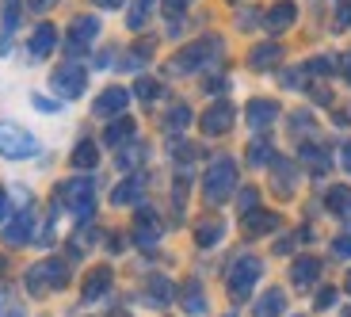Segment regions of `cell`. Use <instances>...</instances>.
I'll return each mask as SVG.
<instances>
[{"mask_svg": "<svg viewBox=\"0 0 351 317\" xmlns=\"http://www.w3.org/2000/svg\"><path fill=\"white\" fill-rule=\"evenodd\" d=\"M233 187H237V165L229 157L214 161L210 172H206V199H210V203H221V199H229Z\"/></svg>", "mask_w": 351, "mask_h": 317, "instance_id": "1", "label": "cell"}, {"mask_svg": "<svg viewBox=\"0 0 351 317\" xmlns=\"http://www.w3.org/2000/svg\"><path fill=\"white\" fill-rule=\"evenodd\" d=\"M35 150H38V141L31 138L27 130H19V126H12V123H0V153H4V157L23 161V157H31Z\"/></svg>", "mask_w": 351, "mask_h": 317, "instance_id": "2", "label": "cell"}, {"mask_svg": "<svg viewBox=\"0 0 351 317\" xmlns=\"http://www.w3.org/2000/svg\"><path fill=\"white\" fill-rule=\"evenodd\" d=\"M256 275H260V260L256 256H241L237 264H233V272H229V291L237 294V298H245L256 287Z\"/></svg>", "mask_w": 351, "mask_h": 317, "instance_id": "3", "label": "cell"}, {"mask_svg": "<svg viewBox=\"0 0 351 317\" xmlns=\"http://www.w3.org/2000/svg\"><path fill=\"white\" fill-rule=\"evenodd\" d=\"M62 199L69 203V211L77 214L80 222L92 214V203H96V191H92V184H84V180H73V184L62 187Z\"/></svg>", "mask_w": 351, "mask_h": 317, "instance_id": "4", "label": "cell"}, {"mask_svg": "<svg viewBox=\"0 0 351 317\" xmlns=\"http://www.w3.org/2000/svg\"><path fill=\"white\" fill-rule=\"evenodd\" d=\"M27 283H31V291H46V287H62L65 283V264L62 260H46V264H38L35 272L27 275Z\"/></svg>", "mask_w": 351, "mask_h": 317, "instance_id": "5", "label": "cell"}, {"mask_svg": "<svg viewBox=\"0 0 351 317\" xmlns=\"http://www.w3.org/2000/svg\"><path fill=\"white\" fill-rule=\"evenodd\" d=\"M84 80H88V73L80 65H62V69L53 73V89L62 92L65 99H77L84 92Z\"/></svg>", "mask_w": 351, "mask_h": 317, "instance_id": "6", "label": "cell"}, {"mask_svg": "<svg viewBox=\"0 0 351 317\" xmlns=\"http://www.w3.org/2000/svg\"><path fill=\"white\" fill-rule=\"evenodd\" d=\"M221 50V43L218 38H202L199 46H191L187 54H180V62H176V73H191V69H199L202 62H210L214 54Z\"/></svg>", "mask_w": 351, "mask_h": 317, "instance_id": "7", "label": "cell"}, {"mask_svg": "<svg viewBox=\"0 0 351 317\" xmlns=\"http://www.w3.org/2000/svg\"><path fill=\"white\" fill-rule=\"evenodd\" d=\"M96 31H99V23L92 16H80V19H73V27H69V50L77 54V50H84V46H92V38H96Z\"/></svg>", "mask_w": 351, "mask_h": 317, "instance_id": "8", "label": "cell"}, {"mask_svg": "<svg viewBox=\"0 0 351 317\" xmlns=\"http://www.w3.org/2000/svg\"><path fill=\"white\" fill-rule=\"evenodd\" d=\"M229 123H233V107L229 104H214L210 111L202 115V130L206 134H226Z\"/></svg>", "mask_w": 351, "mask_h": 317, "instance_id": "9", "label": "cell"}, {"mask_svg": "<svg viewBox=\"0 0 351 317\" xmlns=\"http://www.w3.org/2000/svg\"><path fill=\"white\" fill-rule=\"evenodd\" d=\"M275 119H279V107H275L271 99H256V104H248V123H252V130H267Z\"/></svg>", "mask_w": 351, "mask_h": 317, "instance_id": "10", "label": "cell"}, {"mask_svg": "<svg viewBox=\"0 0 351 317\" xmlns=\"http://www.w3.org/2000/svg\"><path fill=\"white\" fill-rule=\"evenodd\" d=\"M31 229H35V218H31V214H16V222L4 229V241H8V245H23V241L31 237Z\"/></svg>", "mask_w": 351, "mask_h": 317, "instance_id": "11", "label": "cell"}, {"mask_svg": "<svg viewBox=\"0 0 351 317\" xmlns=\"http://www.w3.org/2000/svg\"><path fill=\"white\" fill-rule=\"evenodd\" d=\"M126 104H130V92L111 89V92H104V99H96V115H119Z\"/></svg>", "mask_w": 351, "mask_h": 317, "instance_id": "12", "label": "cell"}, {"mask_svg": "<svg viewBox=\"0 0 351 317\" xmlns=\"http://www.w3.org/2000/svg\"><path fill=\"white\" fill-rule=\"evenodd\" d=\"M53 43H58V31H53V27H38L35 38H31V54H35V58H46V54L53 50Z\"/></svg>", "mask_w": 351, "mask_h": 317, "instance_id": "13", "label": "cell"}, {"mask_svg": "<svg viewBox=\"0 0 351 317\" xmlns=\"http://www.w3.org/2000/svg\"><path fill=\"white\" fill-rule=\"evenodd\" d=\"M282 306H287L282 291H267V294L260 298V306H256V309H260L256 317H279V314H282Z\"/></svg>", "mask_w": 351, "mask_h": 317, "instance_id": "14", "label": "cell"}, {"mask_svg": "<svg viewBox=\"0 0 351 317\" xmlns=\"http://www.w3.org/2000/svg\"><path fill=\"white\" fill-rule=\"evenodd\" d=\"M317 272H321V264H317L313 256H306V260L294 264V283H298V287H309V283L317 279Z\"/></svg>", "mask_w": 351, "mask_h": 317, "instance_id": "15", "label": "cell"}, {"mask_svg": "<svg viewBox=\"0 0 351 317\" xmlns=\"http://www.w3.org/2000/svg\"><path fill=\"white\" fill-rule=\"evenodd\" d=\"M157 222H153V214H141L138 218V245H145V248H153V241H157Z\"/></svg>", "mask_w": 351, "mask_h": 317, "instance_id": "16", "label": "cell"}, {"mask_svg": "<svg viewBox=\"0 0 351 317\" xmlns=\"http://www.w3.org/2000/svg\"><path fill=\"white\" fill-rule=\"evenodd\" d=\"M271 62H279V46L267 43V46H256V50H252V65H256V69H267Z\"/></svg>", "mask_w": 351, "mask_h": 317, "instance_id": "17", "label": "cell"}, {"mask_svg": "<svg viewBox=\"0 0 351 317\" xmlns=\"http://www.w3.org/2000/svg\"><path fill=\"white\" fill-rule=\"evenodd\" d=\"M290 23H294V8H290V4H279V8L267 16V27H271V31H282V27H290Z\"/></svg>", "mask_w": 351, "mask_h": 317, "instance_id": "18", "label": "cell"}, {"mask_svg": "<svg viewBox=\"0 0 351 317\" xmlns=\"http://www.w3.org/2000/svg\"><path fill=\"white\" fill-rule=\"evenodd\" d=\"M138 199H141V184H138V180H126V184L119 187V191H114V203H119V207L138 203Z\"/></svg>", "mask_w": 351, "mask_h": 317, "instance_id": "19", "label": "cell"}, {"mask_svg": "<svg viewBox=\"0 0 351 317\" xmlns=\"http://www.w3.org/2000/svg\"><path fill=\"white\" fill-rule=\"evenodd\" d=\"M328 207L340 211V214H348L351 211V191L348 187H332V191H328Z\"/></svg>", "mask_w": 351, "mask_h": 317, "instance_id": "20", "label": "cell"}, {"mask_svg": "<svg viewBox=\"0 0 351 317\" xmlns=\"http://www.w3.org/2000/svg\"><path fill=\"white\" fill-rule=\"evenodd\" d=\"M130 134H134V126L126 123V119H119V123H114L111 130H107V145H123V141L130 138Z\"/></svg>", "mask_w": 351, "mask_h": 317, "instance_id": "21", "label": "cell"}, {"mask_svg": "<svg viewBox=\"0 0 351 317\" xmlns=\"http://www.w3.org/2000/svg\"><path fill=\"white\" fill-rule=\"evenodd\" d=\"M73 161H77L80 168H92L96 165V145H92V141H80L77 153H73Z\"/></svg>", "mask_w": 351, "mask_h": 317, "instance_id": "22", "label": "cell"}, {"mask_svg": "<svg viewBox=\"0 0 351 317\" xmlns=\"http://www.w3.org/2000/svg\"><path fill=\"white\" fill-rule=\"evenodd\" d=\"M279 222H275V214H252L248 218V233H267V229H275Z\"/></svg>", "mask_w": 351, "mask_h": 317, "instance_id": "23", "label": "cell"}, {"mask_svg": "<svg viewBox=\"0 0 351 317\" xmlns=\"http://www.w3.org/2000/svg\"><path fill=\"white\" fill-rule=\"evenodd\" d=\"M221 237V222H206V226H199V245H214V241Z\"/></svg>", "mask_w": 351, "mask_h": 317, "instance_id": "24", "label": "cell"}, {"mask_svg": "<svg viewBox=\"0 0 351 317\" xmlns=\"http://www.w3.org/2000/svg\"><path fill=\"white\" fill-rule=\"evenodd\" d=\"M107 279H111V275H107V272H96V275H92V279H88L84 294H88V298H96V294H104V291H107Z\"/></svg>", "mask_w": 351, "mask_h": 317, "instance_id": "25", "label": "cell"}, {"mask_svg": "<svg viewBox=\"0 0 351 317\" xmlns=\"http://www.w3.org/2000/svg\"><path fill=\"white\" fill-rule=\"evenodd\" d=\"M187 123H191V111H187V107H176V111L168 115V126H172V130H184Z\"/></svg>", "mask_w": 351, "mask_h": 317, "instance_id": "26", "label": "cell"}, {"mask_svg": "<svg viewBox=\"0 0 351 317\" xmlns=\"http://www.w3.org/2000/svg\"><path fill=\"white\" fill-rule=\"evenodd\" d=\"M138 96L141 99H157L160 96V84H157V80H138Z\"/></svg>", "mask_w": 351, "mask_h": 317, "instance_id": "27", "label": "cell"}, {"mask_svg": "<svg viewBox=\"0 0 351 317\" xmlns=\"http://www.w3.org/2000/svg\"><path fill=\"white\" fill-rule=\"evenodd\" d=\"M267 157H271V150H267L263 141H256L252 150H248V161H252V165H267Z\"/></svg>", "mask_w": 351, "mask_h": 317, "instance_id": "28", "label": "cell"}, {"mask_svg": "<svg viewBox=\"0 0 351 317\" xmlns=\"http://www.w3.org/2000/svg\"><path fill=\"white\" fill-rule=\"evenodd\" d=\"M187 314H202V291L199 287H187Z\"/></svg>", "mask_w": 351, "mask_h": 317, "instance_id": "29", "label": "cell"}, {"mask_svg": "<svg viewBox=\"0 0 351 317\" xmlns=\"http://www.w3.org/2000/svg\"><path fill=\"white\" fill-rule=\"evenodd\" d=\"M306 161H309V165L317 168V172H325V168H328L325 153H321V150H313V145H309V150H306Z\"/></svg>", "mask_w": 351, "mask_h": 317, "instance_id": "30", "label": "cell"}, {"mask_svg": "<svg viewBox=\"0 0 351 317\" xmlns=\"http://www.w3.org/2000/svg\"><path fill=\"white\" fill-rule=\"evenodd\" d=\"M153 294H157L160 302H168V298H172V287H168L165 279H157V283H153Z\"/></svg>", "mask_w": 351, "mask_h": 317, "instance_id": "31", "label": "cell"}, {"mask_svg": "<svg viewBox=\"0 0 351 317\" xmlns=\"http://www.w3.org/2000/svg\"><path fill=\"white\" fill-rule=\"evenodd\" d=\"M336 256H351V237H340V241H336Z\"/></svg>", "mask_w": 351, "mask_h": 317, "instance_id": "32", "label": "cell"}, {"mask_svg": "<svg viewBox=\"0 0 351 317\" xmlns=\"http://www.w3.org/2000/svg\"><path fill=\"white\" fill-rule=\"evenodd\" d=\"M332 302H336V291H321V294H317V306H332Z\"/></svg>", "mask_w": 351, "mask_h": 317, "instance_id": "33", "label": "cell"}, {"mask_svg": "<svg viewBox=\"0 0 351 317\" xmlns=\"http://www.w3.org/2000/svg\"><path fill=\"white\" fill-rule=\"evenodd\" d=\"M58 0H31V8H38V12H46V8H53Z\"/></svg>", "mask_w": 351, "mask_h": 317, "instance_id": "34", "label": "cell"}, {"mask_svg": "<svg viewBox=\"0 0 351 317\" xmlns=\"http://www.w3.org/2000/svg\"><path fill=\"white\" fill-rule=\"evenodd\" d=\"M96 4H104V8H119L123 0H96Z\"/></svg>", "mask_w": 351, "mask_h": 317, "instance_id": "35", "label": "cell"}, {"mask_svg": "<svg viewBox=\"0 0 351 317\" xmlns=\"http://www.w3.org/2000/svg\"><path fill=\"white\" fill-rule=\"evenodd\" d=\"M4 211H8V199H4V191H0V218H4Z\"/></svg>", "mask_w": 351, "mask_h": 317, "instance_id": "36", "label": "cell"}, {"mask_svg": "<svg viewBox=\"0 0 351 317\" xmlns=\"http://www.w3.org/2000/svg\"><path fill=\"white\" fill-rule=\"evenodd\" d=\"M343 165H348V172H351V145L343 150Z\"/></svg>", "mask_w": 351, "mask_h": 317, "instance_id": "37", "label": "cell"}, {"mask_svg": "<svg viewBox=\"0 0 351 317\" xmlns=\"http://www.w3.org/2000/svg\"><path fill=\"white\" fill-rule=\"evenodd\" d=\"M343 73H348V77H351V54H348V58H343Z\"/></svg>", "mask_w": 351, "mask_h": 317, "instance_id": "38", "label": "cell"}, {"mask_svg": "<svg viewBox=\"0 0 351 317\" xmlns=\"http://www.w3.org/2000/svg\"><path fill=\"white\" fill-rule=\"evenodd\" d=\"M348 287H351V279H348Z\"/></svg>", "mask_w": 351, "mask_h": 317, "instance_id": "39", "label": "cell"}]
</instances>
